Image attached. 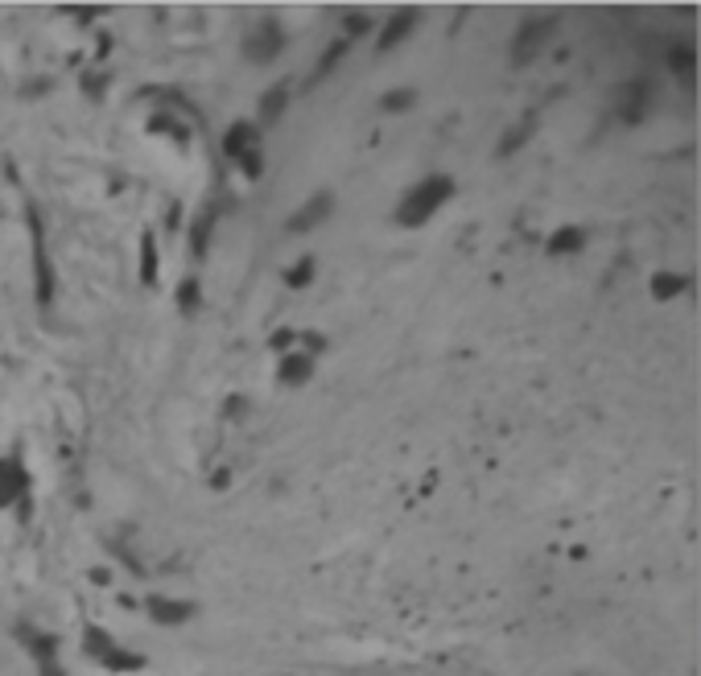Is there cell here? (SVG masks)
<instances>
[{
    "label": "cell",
    "instance_id": "6da1fadb",
    "mask_svg": "<svg viewBox=\"0 0 701 676\" xmlns=\"http://www.w3.org/2000/svg\"><path fill=\"white\" fill-rule=\"evenodd\" d=\"M450 198H454V178L429 174L413 190H405V198H400V207H396V223L400 227H421V223H429L433 215H438Z\"/></svg>",
    "mask_w": 701,
    "mask_h": 676
},
{
    "label": "cell",
    "instance_id": "7a4b0ae2",
    "mask_svg": "<svg viewBox=\"0 0 701 676\" xmlns=\"http://www.w3.org/2000/svg\"><path fill=\"white\" fill-rule=\"evenodd\" d=\"M83 648H87V656L91 660H99L108 672H141L145 668V656H137V652H128V648H120L116 639L104 631V627H87V635H83Z\"/></svg>",
    "mask_w": 701,
    "mask_h": 676
},
{
    "label": "cell",
    "instance_id": "3957f363",
    "mask_svg": "<svg viewBox=\"0 0 701 676\" xmlns=\"http://www.w3.org/2000/svg\"><path fill=\"white\" fill-rule=\"evenodd\" d=\"M652 108V83L640 75V79H627L619 91H615V116L623 124H640Z\"/></svg>",
    "mask_w": 701,
    "mask_h": 676
},
{
    "label": "cell",
    "instance_id": "277c9868",
    "mask_svg": "<svg viewBox=\"0 0 701 676\" xmlns=\"http://www.w3.org/2000/svg\"><path fill=\"white\" fill-rule=\"evenodd\" d=\"M549 33H553V21H545V17L524 21L520 33H516V42H512V62H516V66H528L532 58H537V54L549 46Z\"/></svg>",
    "mask_w": 701,
    "mask_h": 676
},
{
    "label": "cell",
    "instance_id": "5b68a950",
    "mask_svg": "<svg viewBox=\"0 0 701 676\" xmlns=\"http://www.w3.org/2000/svg\"><path fill=\"white\" fill-rule=\"evenodd\" d=\"M285 50V33L277 21H260L252 33H248V42H244V54L252 62H273L277 54Z\"/></svg>",
    "mask_w": 701,
    "mask_h": 676
},
{
    "label": "cell",
    "instance_id": "8992f818",
    "mask_svg": "<svg viewBox=\"0 0 701 676\" xmlns=\"http://www.w3.org/2000/svg\"><path fill=\"white\" fill-rule=\"evenodd\" d=\"M17 635H21V644L29 648V656H33V664H38L42 676H62L58 672V639L54 635L33 631V627H21Z\"/></svg>",
    "mask_w": 701,
    "mask_h": 676
},
{
    "label": "cell",
    "instance_id": "52a82bcc",
    "mask_svg": "<svg viewBox=\"0 0 701 676\" xmlns=\"http://www.w3.org/2000/svg\"><path fill=\"white\" fill-rule=\"evenodd\" d=\"M330 211H335V198H330V190L310 194L306 207L289 219V235H310V231H318V227L330 219Z\"/></svg>",
    "mask_w": 701,
    "mask_h": 676
},
{
    "label": "cell",
    "instance_id": "ba28073f",
    "mask_svg": "<svg viewBox=\"0 0 701 676\" xmlns=\"http://www.w3.org/2000/svg\"><path fill=\"white\" fill-rule=\"evenodd\" d=\"M29 231H33V264H38V301H42V306H50L54 273H50V260H46V231H42L38 211H29Z\"/></svg>",
    "mask_w": 701,
    "mask_h": 676
},
{
    "label": "cell",
    "instance_id": "9c48e42d",
    "mask_svg": "<svg viewBox=\"0 0 701 676\" xmlns=\"http://www.w3.org/2000/svg\"><path fill=\"white\" fill-rule=\"evenodd\" d=\"M25 487H29V479H25L21 462L17 458H0V507H9L13 499H21Z\"/></svg>",
    "mask_w": 701,
    "mask_h": 676
},
{
    "label": "cell",
    "instance_id": "30bf717a",
    "mask_svg": "<svg viewBox=\"0 0 701 676\" xmlns=\"http://www.w3.org/2000/svg\"><path fill=\"white\" fill-rule=\"evenodd\" d=\"M417 21H421V13H413V9H400L388 25H384V33H380V50H392V46H400L409 38V33L417 29Z\"/></svg>",
    "mask_w": 701,
    "mask_h": 676
},
{
    "label": "cell",
    "instance_id": "8fae6325",
    "mask_svg": "<svg viewBox=\"0 0 701 676\" xmlns=\"http://www.w3.org/2000/svg\"><path fill=\"white\" fill-rule=\"evenodd\" d=\"M149 615L161 623V627H178V623H186L194 611H190V602H174V598H149Z\"/></svg>",
    "mask_w": 701,
    "mask_h": 676
},
{
    "label": "cell",
    "instance_id": "7c38bea8",
    "mask_svg": "<svg viewBox=\"0 0 701 676\" xmlns=\"http://www.w3.org/2000/svg\"><path fill=\"white\" fill-rule=\"evenodd\" d=\"M252 149H256V128L248 120H236V124L227 128V137H223V153L227 157H244Z\"/></svg>",
    "mask_w": 701,
    "mask_h": 676
},
{
    "label": "cell",
    "instance_id": "4fadbf2b",
    "mask_svg": "<svg viewBox=\"0 0 701 676\" xmlns=\"http://www.w3.org/2000/svg\"><path fill=\"white\" fill-rule=\"evenodd\" d=\"M310 376H314V359H310V355H285V359H281V384L302 388Z\"/></svg>",
    "mask_w": 701,
    "mask_h": 676
},
{
    "label": "cell",
    "instance_id": "5bb4252c",
    "mask_svg": "<svg viewBox=\"0 0 701 676\" xmlns=\"http://www.w3.org/2000/svg\"><path fill=\"white\" fill-rule=\"evenodd\" d=\"M586 248V231L582 227H561L549 235V256H570V252H582Z\"/></svg>",
    "mask_w": 701,
    "mask_h": 676
},
{
    "label": "cell",
    "instance_id": "9a60e30c",
    "mask_svg": "<svg viewBox=\"0 0 701 676\" xmlns=\"http://www.w3.org/2000/svg\"><path fill=\"white\" fill-rule=\"evenodd\" d=\"M285 108H289V91H285V83H277V87L264 91V99H260V120L273 124V120H281Z\"/></svg>",
    "mask_w": 701,
    "mask_h": 676
},
{
    "label": "cell",
    "instance_id": "2e32d148",
    "mask_svg": "<svg viewBox=\"0 0 701 676\" xmlns=\"http://www.w3.org/2000/svg\"><path fill=\"white\" fill-rule=\"evenodd\" d=\"M689 289V281L681 277V273H656L652 277V293L660 297V301H673V297H681Z\"/></svg>",
    "mask_w": 701,
    "mask_h": 676
},
{
    "label": "cell",
    "instance_id": "e0dca14e",
    "mask_svg": "<svg viewBox=\"0 0 701 676\" xmlns=\"http://www.w3.org/2000/svg\"><path fill=\"white\" fill-rule=\"evenodd\" d=\"M211 227H215V215H211V211L194 219V227H190V248H194V256H207V244H211Z\"/></svg>",
    "mask_w": 701,
    "mask_h": 676
},
{
    "label": "cell",
    "instance_id": "ac0fdd59",
    "mask_svg": "<svg viewBox=\"0 0 701 676\" xmlns=\"http://www.w3.org/2000/svg\"><path fill=\"white\" fill-rule=\"evenodd\" d=\"M314 273H318V260H314V256H302V260H297L289 273H285V285H289V289H306V285L314 281Z\"/></svg>",
    "mask_w": 701,
    "mask_h": 676
},
{
    "label": "cell",
    "instance_id": "d6986e66",
    "mask_svg": "<svg viewBox=\"0 0 701 676\" xmlns=\"http://www.w3.org/2000/svg\"><path fill=\"white\" fill-rule=\"evenodd\" d=\"M347 50H351V42H347V38H339L335 46H330V50L322 54V62H318V71H314V83H318V79H326L330 71H335V62H339V58H343Z\"/></svg>",
    "mask_w": 701,
    "mask_h": 676
},
{
    "label": "cell",
    "instance_id": "ffe728a7",
    "mask_svg": "<svg viewBox=\"0 0 701 676\" xmlns=\"http://www.w3.org/2000/svg\"><path fill=\"white\" fill-rule=\"evenodd\" d=\"M413 99H417V91L400 87V91H388V95L380 99V108H384V112H409V108H413Z\"/></svg>",
    "mask_w": 701,
    "mask_h": 676
},
{
    "label": "cell",
    "instance_id": "44dd1931",
    "mask_svg": "<svg viewBox=\"0 0 701 676\" xmlns=\"http://www.w3.org/2000/svg\"><path fill=\"white\" fill-rule=\"evenodd\" d=\"M141 281H157V248H153V235H145L141 244Z\"/></svg>",
    "mask_w": 701,
    "mask_h": 676
},
{
    "label": "cell",
    "instance_id": "7402d4cb",
    "mask_svg": "<svg viewBox=\"0 0 701 676\" xmlns=\"http://www.w3.org/2000/svg\"><path fill=\"white\" fill-rule=\"evenodd\" d=\"M669 66L677 75H693V50L689 46H673L669 50Z\"/></svg>",
    "mask_w": 701,
    "mask_h": 676
},
{
    "label": "cell",
    "instance_id": "603a6c76",
    "mask_svg": "<svg viewBox=\"0 0 701 676\" xmlns=\"http://www.w3.org/2000/svg\"><path fill=\"white\" fill-rule=\"evenodd\" d=\"M528 141V124H520V128H508V137H504V145H499V157H508L512 149H520Z\"/></svg>",
    "mask_w": 701,
    "mask_h": 676
},
{
    "label": "cell",
    "instance_id": "cb8c5ba5",
    "mask_svg": "<svg viewBox=\"0 0 701 676\" xmlns=\"http://www.w3.org/2000/svg\"><path fill=\"white\" fill-rule=\"evenodd\" d=\"M178 301H182V310H198V281H182Z\"/></svg>",
    "mask_w": 701,
    "mask_h": 676
},
{
    "label": "cell",
    "instance_id": "d4e9b609",
    "mask_svg": "<svg viewBox=\"0 0 701 676\" xmlns=\"http://www.w3.org/2000/svg\"><path fill=\"white\" fill-rule=\"evenodd\" d=\"M240 165H244V174H248V178H260V153H256V149H252V153H244V157H240Z\"/></svg>",
    "mask_w": 701,
    "mask_h": 676
}]
</instances>
